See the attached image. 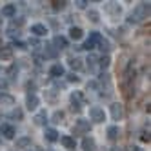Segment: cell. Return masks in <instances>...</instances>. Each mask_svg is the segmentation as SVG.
Segmentation results:
<instances>
[{"label": "cell", "instance_id": "1", "mask_svg": "<svg viewBox=\"0 0 151 151\" xmlns=\"http://www.w3.org/2000/svg\"><path fill=\"white\" fill-rule=\"evenodd\" d=\"M147 15H149V4H138L135 11L129 15V22H140V20L147 18Z\"/></svg>", "mask_w": 151, "mask_h": 151}, {"label": "cell", "instance_id": "2", "mask_svg": "<svg viewBox=\"0 0 151 151\" xmlns=\"http://www.w3.org/2000/svg\"><path fill=\"white\" fill-rule=\"evenodd\" d=\"M89 116H91L93 122H104L106 120V113H104L102 107H99V106H95V107L89 109Z\"/></svg>", "mask_w": 151, "mask_h": 151}, {"label": "cell", "instance_id": "3", "mask_svg": "<svg viewBox=\"0 0 151 151\" xmlns=\"http://www.w3.org/2000/svg\"><path fill=\"white\" fill-rule=\"evenodd\" d=\"M82 99H84V96H82V93H78V91H75L73 95H71V109L73 111H80L82 109Z\"/></svg>", "mask_w": 151, "mask_h": 151}, {"label": "cell", "instance_id": "4", "mask_svg": "<svg viewBox=\"0 0 151 151\" xmlns=\"http://www.w3.org/2000/svg\"><path fill=\"white\" fill-rule=\"evenodd\" d=\"M89 129H91L89 122H88V120H84V118L77 120V124H75V131H77V133H88Z\"/></svg>", "mask_w": 151, "mask_h": 151}, {"label": "cell", "instance_id": "5", "mask_svg": "<svg viewBox=\"0 0 151 151\" xmlns=\"http://www.w3.org/2000/svg\"><path fill=\"white\" fill-rule=\"evenodd\" d=\"M111 115H113L115 120H120V118L124 116V109H122V106L118 104V102L111 104Z\"/></svg>", "mask_w": 151, "mask_h": 151}, {"label": "cell", "instance_id": "6", "mask_svg": "<svg viewBox=\"0 0 151 151\" xmlns=\"http://www.w3.org/2000/svg\"><path fill=\"white\" fill-rule=\"evenodd\" d=\"M26 106H27V109H29V111L37 109V107H38V99H37V95L29 93V95H27V99H26Z\"/></svg>", "mask_w": 151, "mask_h": 151}, {"label": "cell", "instance_id": "7", "mask_svg": "<svg viewBox=\"0 0 151 151\" xmlns=\"http://www.w3.org/2000/svg\"><path fill=\"white\" fill-rule=\"evenodd\" d=\"M53 46H55L57 49H66V47H68V40H66V37L57 35L55 38H53Z\"/></svg>", "mask_w": 151, "mask_h": 151}, {"label": "cell", "instance_id": "8", "mask_svg": "<svg viewBox=\"0 0 151 151\" xmlns=\"http://www.w3.org/2000/svg\"><path fill=\"white\" fill-rule=\"evenodd\" d=\"M0 131H2V135H4L6 138H13V137H15V127H13L11 124H2Z\"/></svg>", "mask_w": 151, "mask_h": 151}, {"label": "cell", "instance_id": "9", "mask_svg": "<svg viewBox=\"0 0 151 151\" xmlns=\"http://www.w3.org/2000/svg\"><path fill=\"white\" fill-rule=\"evenodd\" d=\"M13 58V49L9 46L0 47V60H11Z\"/></svg>", "mask_w": 151, "mask_h": 151}, {"label": "cell", "instance_id": "10", "mask_svg": "<svg viewBox=\"0 0 151 151\" xmlns=\"http://www.w3.org/2000/svg\"><path fill=\"white\" fill-rule=\"evenodd\" d=\"M0 104L2 106H13L15 104V96L9 93H0Z\"/></svg>", "mask_w": 151, "mask_h": 151}, {"label": "cell", "instance_id": "11", "mask_svg": "<svg viewBox=\"0 0 151 151\" xmlns=\"http://www.w3.org/2000/svg\"><path fill=\"white\" fill-rule=\"evenodd\" d=\"M44 137H46L47 142H57V140H58V131L49 127V129H46V131H44Z\"/></svg>", "mask_w": 151, "mask_h": 151}, {"label": "cell", "instance_id": "12", "mask_svg": "<svg viewBox=\"0 0 151 151\" xmlns=\"http://www.w3.org/2000/svg\"><path fill=\"white\" fill-rule=\"evenodd\" d=\"M49 75L51 77H64V66L62 64H55V66H51V69H49Z\"/></svg>", "mask_w": 151, "mask_h": 151}, {"label": "cell", "instance_id": "13", "mask_svg": "<svg viewBox=\"0 0 151 151\" xmlns=\"http://www.w3.org/2000/svg\"><path fill=\"white\" fill-rule=\"evenodd\" d=\"M31 33L37 35V37H44L47 33V29H46V26H42V24H35V26H31Z\"/></svg>", "mask_w": 151, "mask_h": 151}, {"label": "cell", "instance_id": "14", "mask_svg": "<svg viewBox=\"0 0 151 151\" xmlns=\"http://www.w3.org/2000/svg\"><path fill=\"white\" fill-rule=\"evenodd\" d=\"M15 13H17V6L15 4H7V6L2 7V15L4 17H15Z\"/></svg>", "mask_w": 151, "mask_h": 151}, {"label": "cell", "instance_id": "15", "mask_svg": "<svg viewBox=\"0 0 151 151\" xmlns=\"http://www.w3.org/2000/svg\"><path fill=\"white\" fill-rule=\"evenodd\" d=\"M60 142H62L64 147H68V149H73L75 144H77V142H75V138H73V137H68V135H66V137H62V138H60Z\"/></svg>", "mask_w": 151, "mask_h": 151}, {"label": "cell", "instance_id": "16", "mask_svg": "<svg viewBox=\"0 0 151 151\" xmlns=\"http://www.w3.org/2000/svg\"><path fill=\"white\" fill-rule=\"evenodd\" d=\"M69 37H71L73 40H80V38L84 37V31H82L80 27H71V29H69Z\"/></svg>", "mask_w": 151, "mask_h": 151}, {"label": "cell", "instance_id": "17", "mask_svg": "<svg viewBox=\"0 0 151 151\" xmlns=\"http://www.w3.org/2000/svg\"><path fill=\"white\" fill-rule=\"evenodd\" d=\"M118 133H120V131H118L116 126H109V127H107V138H109V140H116Z\"/></svg>", "mask_w": 151, "mask_h": 151}, {"label": "cell", "instance_id": "18", "mask_svg": "<svg viewBox=\"0 0 151 151\" xmlns=\"http://www.w3.org/2000/svg\"><path fill=\"white\" fill-rule=\"evenodd\" d=\"M27 146H31V137H22V138L17 140V147L24 149V147H27Z\"/></svg>", "mask_w": 151, "mask_h": 151}, {"label": "cell", "instance_id": "19", "mask_svg": "<svg viewBox=\"0 0 151 151\" xmlns=\"http://www.w3.org/2000/svg\"><path fill=\"white\" fill-rule=\"evenodd\" d=\"M82 147H84V151H93V147H95L93 138H84L82 140Z\"/></svg>", "mask_w": 151, "mask_h": 151}, {"label": "cell", "instance_id": "20", "mask_svg": "<svg viewBox=\"0 0 151 151\" xmlns=\"http://www.w3.org/2000/svg\"><path fill=\"white\" fill-rule=\"evenodd\" d=\"M46 120H47V115H46V111H40V113L35 116V124H38V126L46 124Z\"/></svg>", "mask_w": 151, "mask_h": 151}, {"label": "cell", "instance_id": "21", "mask_svg": "<svg viewBox=\"0 0 151 151\" xmlns=\"http://www.w3.org/2000/svg\"><path fill=\"white\" fill-rule=\"evenodd\" d=\"M69 66H71L73 69H77V71H78V69H82V60L71 57V58H69Z\"/></svg>", "mask_w": 151, "mask_h": 151}, {"label": "cell", "instance_id": "22", "mask_svg": "<svg viewBox=\"0 0 151 151\" xmlns=\"http://www.w3.org/2000/svg\"><path fill=\"white\" fill-rule=\"evenodd\" d=\"M102 38H104V37H102L100 33H96V31H93V33L89 35V40L93 42V44H95V46H96V44H99V42H100Z\"/></svg>", "mask_w": 151, "mask_h": 151}, {"label": "cell", "instance_id": "23", "mask_svg": "<svg viewBox=\"0 0 151 151\" xmlns=\"http://www.w3.org/2000/svg\"><path fill=\"white\" fill-rule=\"evenodd\" d=\"M99 47H100L102 51H106V53H107V51H109V49H111V47H109V42H107L106 38H102V40L99 42Z\"/></svg>", "mask_w": 151, "mask_h": 151}, {"label": "cell", "instance_id": "24", "mask_svg": "<svg viewBox=\"0 0 151 151\" xmlns=\"http://www.w3.org/2000/svg\"><path fill=\"white\" fill-rule=\"evenodd\" d=\"M62 118H64V111H55L53 113V122H62Z\"/></svg>", "mask_w": 151, "mask_h": 151}, {"label": "cell", "instance_id": "25", "mask_svg": "<svg viewBox=\"0 0 151 151\" xmlns=\"http://www.w3.org/2000/svg\"><path fill=\"white\" fill-rule=\"evenodd\" d=\"M80 49H88V51H91V49H95V44H93V42H91V40L88 38V40L84 42V46H82Z\"/></svg>", "mask_w": 151, "mask_h": 151}, {"label": "cell", "instance_id": "26", "mask_svg": "<svg viewBox=\"0 0 151 151\" xmlns=\"http://www.w3.org/2000/svg\"><path fill=\"white\" fill-rule=\"evenodd\" d=\"M109 62H111V60H109V57L106 55V57H102V58H100V62H99V64H100V68H107V66H109Z\"/></svg>", "mask_w": 151, "mask_h": 151}, {"label": "cell", "instance_id": "27", "mask_svg": "<svg viewBox=\"0 0 151 151\" xmlns=\"http://www.w3.org/2000/svg\"><path fill=\"white\" fill-rule=\"evenodd\" d=\"M88 62H89V69L93 71V69H95V64H96V57H95V55H89V57H88Z\"/></svg>", "mask_w": 151, "mask_h": 151}, {"label": "cell", "instance_id": "28", "mask_svg": "<svg viewBox=\"0 0 151 151\" xmlns=\"http://www.w3.org/2000/svg\"><path fill=\"white\" fill-rule=\"evenodd\" d=\"M46 47V55L47 57H57V49H51V46H44Z\"/></svg>", "mask_w": 151, "mask_h": 151}, {"label": "cell", "instance_id": "29", "mask_svg": "<svg viewBox=\"0 0 151 151\" xmlns=\"http://www.w3.org/2000/svg\"><path fill=\"white\" fill-rule=\"evenodd\" d=\"M11 118H17V120H22V111H20V109H15V111L11 113Z\"/></svg>", "mask_w": 151, "mask_h": 151}, {"label": "cell", "instance_id": "30", "mask_svg": "<svg viewBox=\"0 0 151 151\" xmlns=\"http://www.w3.org/2000/svg\"><path fill=\"white\" fill-rule=\"evenodd\" d=\"M89 20H91V22H99V13H96V11H89Z\"/></svg>", "mask_w": 151, "mask_h": 151}, {"label": "cell", "instance_id": "31", "mask_svg": "<svg viewBox=\"0 0 151 151\" xmlns=\"http://www.w3.org/2000/svg\"><path fill=\"white\" fill-rule=\"evenodd\" d=\"M75 4H77L78 9H86V6H88V2H86V0H77Z\"/></svg>", "mask_w": 151, "mask_h": 151}, {"label": "cell", "instance_id": "32", "mask_svg": "<svg viewBox=\"0 0 151 151\" xmlns=\"http://www.w3.org/2000/svg\"><path fill=\"white\" fill-rule=\"evenodd\" d=\"M66 7V2H53V9H64Z\"/></svg>", "mask_w": 151, "mask_h": 151}, {"label": "cell", "instance_id": "33", "mask_svg": "<svg viewBox=\"0 0 151 151\" xmlns=\"http://www.w3.org/2000/svg\"><path fill=\"white\" fill-rule=\"evenodd\" d=\"M68 80H69V82H78L80 78H78V77H77L75 73H71V75H68Z\"/></svg>", "mask_w": 151, "mask_h": 151}, {"label": "cell", "instance_id": "34", "mask_svg": "<svg viewBox=\"0 0 151 151\" xmlns=\"http://www.w3.org/2000/svg\"><path fill=\"white\" fill-rule=\"evenodd\" d=\"M88 89H99V84H96L95 80H91V82H88Z\"/></svg>", "mask_w": 151, "mask_h": 151}, {"label": "cell", "instance_id": "35", "mask_svg": "<svg viewBox=\"0 0 151 151\" xmlns=\"http://www.w3.org/2000/svg\"><path fill=\"white\" fill-rule=\"evenodd\" d=\"M29 44H31V46H35V47H40V44H38V40H37V38H31V40H29Z\"/></svg>", "mask_w": 151, "mask_h": 151}, {"label": "cell", "instance_id": "36", "mask_svg": "<svg viewBox=\"0 0 151 151\" xmlns=\"http://www.w3.org/2000/svg\"><path fill=\"white\" fill-rule=\"evenodd\" d=\"M24 24V20L20 18V20H13V26H22Z\"/></svg>", "mask_w": 151, "mask_h": 151}, {"label": "cell", "instance_id": "37", "mask_svg": "<svg viewBox=\"0 0 151 151\" xmlns=\"http://www.w3.org/2000/svg\"><path fill=\"white\" fill-rule=\"evenodd\" d=\"M13 46H15V47H18V49H24V44H22V42H15Z\"/></svg>", "mask_w": 151, "mask_h": 151}, {"label": "cell", "instance_id": "38", "mask_svg": "<svg viewBox=\"0 0 151 151\" xmlns=\"http://www.w3.org/2000/svg\"><path fill=\"white\" fill-rule=\"evenodd\" d=\"M0 88L6 89V88H7V82H6V80H0Z\"/></svg>", "mask_w": 151, "mask_h": 151}, {"label": "cell", "instance_id": "39", "mask_svg": "<svg viewBox=\"0 0 151 151\" xmlns=\"http://www.w3.org/2000/svg\"><path fill=\"white\" fill-rule=\"evenodd\" d=\"M111 151H122L120 147H111Z\"/></svg>", "mask_w": 151, "mask_h": 151}, {"label": "cell", "instance_id": "40", "mask_svg": "<svg viewBox=\"0 0 151 151\" xmlns=\"http://www.w3.org/2000/svg\"><path fill=\"white\" fill-rule=\"evenodd\" d=\"M131 151H142L140 147H131Z\"/></svg>", "mask_w": 151, "mask_h": 151}]
</instances>
